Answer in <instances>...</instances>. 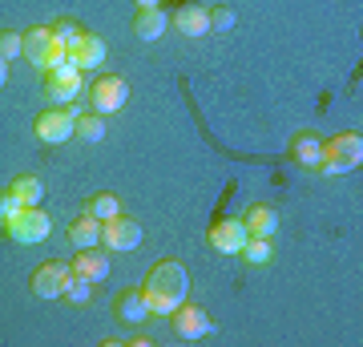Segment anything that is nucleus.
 Wrapping results in <instances>:
<instances>
[{"mask_svg":"<svg viewBox=\"0 0 363 347\" xmlns=\"http://www.w3.org/2000/svg\"><path fill=\"white\" fill-rule=\"evenodd\" d=\"M186 291H190V275H186V267H182L178 258L154 263L150 275H145V283H142V295H145V303H150V315H169L178 303H186Z\"/></svg>","mask_w":363,"mask_h":347,"instance_id":"1","label":"nucleus"},{"mask_svg":"<svg viewBox=\"0 0 363 347\" xmlns=\"http://www.w3.org/2000/svg\"><path fill=\"white\" fill-rule=\"evenodd\" d=\"M25 37V49H21V57H25L33 69H40V73H49V69H57V65H65L69 61V53L52 40V28L45 25H33L21 33Z\"/></svg>","mask_w":363,"mask_h":347,"instance_id":"2","label":"nucleus"},{"mask_svg":"<svg viewBox=\"0 0 363 347\" xmlns=\"http://www.w3.org/2000/svg\"><path fill=\"white\" fill-rule=\"evenodd\" d=\"M363 162V138L351 129V133H335L323 142V162H319V174H347Z\"/></svg>","mask_w":363,"mask_h":347,"instance_id":"3","label":"nucleus"},{"mask_svg":"<svg viewBox=\"0 0 363 347\" xmlns=\"http://www.w3.org/2000/svg\"><path fill=\"white\" fill-rule=\"evenodd\" d=\"M4 234H9V243H16V246L45 243V238L52 234V219L45 214V210H40V206H21L13 219H9Z\"/></svg>","mask_w":363,"mask_h":347,"instance_id":"4","label":"nucleus"},{"mask_svg":"<svg viewBox=\"0 0 363 347\" xmlns=\"http://www.w3.org/2000/svg\"><path fill=\"white\" fill-rule=\"evenodd\" d=\"M130 101V81L125 77H117V73H101V77L93 81V89H89V109L93 114H117L121 105Z\"/></svg>","mask_w":363,"mask_h":347,"instance_id":"5","label":"nucleus"},{"mask_svg":"<svg viewBox=\"0 0 363 347\" xmlns=\"http://www.w3.org/2000/svg\"><path fill=\"white\" fill-rule=\"evenodd\" d=\"M45 77V97H49L52 105H69L81 97V69L73 61L57 65V69H49V73H40Z\"/></svg>","mask_w":363,"mask_h":347,"instance_id":"6","label":"nucleus"},{"mask_svg":"<svg viewBox=\"0 0 363 347\" xmlns=\"http://www.w3.org/2000/svg\"><path fill=\"white\" fill-rule=\"evenodd\" d=\"M142 222L125 219V214H117V219L101 222V246L109 255H125V250H138L142 246Z\"/></svg>","mask_w":363,"mask_h":347,"instance_id":"7","label":"nucleus"},{"mask_svg":"<svg viewBox=\"0 0 363 347\" xmlns=\"http://www.w3.org/2000/svg\"><path fill=\"white\" fill-rule=\"evenodd\" d=\"M169 323H174V335L178 339H202V335L214 331V319H210L206 307H198V303H178V307L169 311Z\"/></svg>","mask_w":363,"mask_h":347,"instance_id":"8","label":"nucleus"},{"mask_svg":"<svg viewBox=\"0 0 363 347\" xmlns=\"http://www.w3.org/2000/svg\"><path fill=\"white\" fill-rule=\"evenodd\" d=\"M33 133H37V142H45V145H61V142H69V138H73V117H69V109L52 105V109L37 114Z\"/></svg>","mask_w":363,"mask_h":347,"instance_id":"9","label":"nucleus"},{"mask_svg":"<svg viewBox=\"0 0 363 347\" xmlns=\"http://www.w3.org/2000/svg\"><path fill=\"white\" fill-rule=\"evenodd\" d=\"M69 275H73V267H69V263H45V267L33 270L28 291H33L37 299H61V295H65Z\"/></svg>","mask_w":363,"mask_h":347,"instance_id":"10","label":"nucleus"},{"mask_svg":"<svg viewBox=\"0 0 363 347\" xmlns=\"http://www.w3.org/2000/svg\"><path fill=\"white\" fill-rule=\"evenodd\" d=\"M113 319L125 323V327H142V323H150V303H145L142 287H125V291H117Z\"/></svg>","mask_w":363,"mask_h":347,"instance_id":"11","label":"nucleus"},{"mask_svg":"<svg viewBox=\"0 0 363 347\" xmlns=\"http://www.w3.org/2000/svg\"><path fill=\"white\" fill-rule=\"evenodd\" d=\"M247 238L250 234H247V226H242V219H218L210 226V246H214L218 255H238Z\"/></svg>","mask_w":363,"mask_h":347,"instance_id":"12","label":"nucleus"},{"mask_svg":"<svg viewBox=\"0 0 363 347\" xmlns=\"http://www.w3.org/2000/svg\"><path fill=\"white\" fill-rule=\"evenodd\" d=\"M73 267V275H81V279H89V283H101V279H109V250L105 246H85V250H77V258L69 263Z\"/></svg>","mask_w":363,"mask_h":347,"instance_id":"13","label":"nucleus"},{"mask_svg":"<svg viewBox=\"0 0 363 347\" xmlns=\"http://www.w3.org/2000/svg\"><path fill=\"white\" fill-rule=\"evenodd\" d=\"M242 226H247L250 238H274V231H279V210L271 202H250L247 214H242Z\"/></svg>","mask_w":363,"mask_h":347,"instance_id":"14","label":"nucleus"},{"mask_svg":"<svg viewBox=\"0 0 363 347\" xmlns=\"http://www.w3.org/2000/svg\"><path fill=\"white\" fill-rule=\"evenodd\" d=\"M291 158L303 170H319V162H323V138L311 133V129H298L295 138H291Z\"/></svg>","mask_w":363,"mask_h":347,"instance_id":"15","label":"nucleus"},{"mask_svg":"<svg viewBox=\"0 0 363 347\" xmlns=\"http://www.w3.org/2000/svg\"><path fill=\"white\" fill-rule=\"evenodd\" d=\"M169 25L178 28L182 37H206L210 33V13L202 4H182L178 13L169 16Z\"/></svg>","mask_w":363,"mask_h":347,"instance_id":"16","label":"nucleus"},{"mask_svg":"<svg viewBox=\"0 0 363 347\" xmlns=\"http://www.w3.org/2000/svg\"><path fill=\"white\" fill-rule=\"evenodd\" d=\"M69 61L77 65L81 73H85V69H97V65L105 61V40L97 37V33H89V28H85V37L69 49Z\"/></svg>","mask_w":363,"mask_h":347,"instance_id":"17","label":"nucleus"},{"mask_svg":"<svg viewBox=\"0 0 363 347\" xmlns=\"http://www.w3.org/2000/svg\"><path fill=\"white\" fill-rule=\"evenodd\" d=\"M166 28H169V16L162 13V9H138V13H133V33L142 40H157Z\"/></svg>","mask_w":363,"mask_h":347,"instance_id":"18","label":"nucleus"},{"mask_svg":"<svg viewBox=\"0 0 363 347\" xmlns=\"http://www.w3.org/2000/svg\"><path fill=\"white\" fill-rule=\"evenodd\" d=\"M69 243L77 246V250H85V246H101V222L89 219V214L81 210V219L69 222Z\"/></svg>","mask_w":363,"mask_h":347,"instance_id":"19","label":"nucleus"},{"mask_svg":"<svg viewBox=\"0 0 363 347\" xmlns=\"http://www.w3.org/2000/svg\"><path fill=\"white\" fill-rule=\"evenodd\" d=\"M85 214H89V219H97V222H109V219H117V214H121V202H117V194L97 190V194H89V198H85Z\"/></svg>","mask_w":363,"mask_h":347,"instance_id":"20","label":"nucleus"},{"mask_svg":"<svg viewBox=\"0 0 363 347\" xmlns=\"http://www.w3.org/2000/svg\"><path fill=\"white\" fill-rule=\"evenodd\" d=\"M9 190L21 198V206H40V198H45V182H40L37 174H21V178H13Z\"/></svg>","mask_w":363,"mask_h":347,"instance_id":"21","label":"nucleus"},{"mask_svg":"<svg viewBox=\"0 0 363 347\" xmlns=\"http://www.w3.org/2000/svg\"><path fill=\"white\" fill-rule=\"evenodd\" d=\"M73 138H85V142H101L105 138V117L93 114V109H85V114L73 121Z\"/></svg>","mask_w":363,"mask_h":347,"instance_id":"22","label":"nucleus"},{"mask_svg":"<svg viewBox=\"0 0 363 347\" xmlns=\"http://www.w3.org/2000/svg\"><path fill=\"white\" fill-rule=\"evenodd\" d=\"M49 28H52V40H57L65 53L73 49L81 37H85V25H81V21H73V16H61V21H57V25H49Z\"/></svg>","mask_w":363,"mask_h":347,"instance_id":"23","label":"nucleus"},{"mask_svg":"<svg viewBox=\"0 0 363 347\" xmlns=\"http://www.w3.org/2000/svg\"><path fill=\"white\" fill-rule=\"evenodd\" d=\"M238 255L247 258L250 267H271L274 263V246H271V238H247Z\"/></svg>","mask_w":363,"mask_h":347,"instance_id":"24","label":"nucleus"},{"mask_svg":"<svg viewBox=\"0 0 363 347\" xmlns=\"http://www.w3.org/2000/svg\"><path fill=\"white\" fill-rule=\"evenodd\" d=\"M93 287L97 283H89V279H81V275H69V283H65V303H73V307H85L93 299Z\"/></svg>","mask_w":363,"mask_h":347,"instance_id":"25","label":"nucleus"},{"mask_svg":"<svg viewBox=\"0 0 363 347\" xmlns=\"http://www.w3.org/2000/svg\"><path fill=\"white\" fill-rule=\"evenodd\" d=\"M21 49H25V37H21L16 28H0V57H4V61H16Z\"/></svg>","mask_w":363,"mask_h":347,"instance_id":"26","label":"nucleus"},{"mask_svg":"<svg viewBox=\"0 0 363 347\" xmlns=\"http://www.w3.org/2000/svg\"><path fill=\"white\" fill-rule=\"evenodd\" d=\"M206 13H210V33H226V28H234V13L226 9V4L206 9Z\"/></svg>","mask_w":363,"mask_h":347,"instance_id":"27","label":"nucleus"},{"mask_svg":"<svg viewBox=\"0 0 363 347\" xmlns=\"http://www.w3.org/2000/svg\"><path fill=\"white\" fill-rule=\"evenodd\" d=\"M16 210H21V198L13 190H4L0 194V226H9V219H13Z\"/></svg>","mask_w":363,"mask_h":347,"instance_id":"28","label":"nucleus"},{"mask_svg":"<svg viewBox=\"0 0 363 347\" xmlns=\"http://www.w3.org/2000/svg\"><path fill=\"white\" fill-rule=\"evenodd\" d=\"M4 85H9V61L0 57V89H4Z\"/></svg>","mask_w":363,"mask_h":347,"instance_id":"29","label":"nucleus"},{"mask_svg":"<svg viewBox=\"0 0 363 347\" xmlns=\"http://www.w3.org/2000/svg\"><path fill=\"white\" fill-rule=\"evenodd\" d=\"M138 9H162V0H133Z\"/></svg>","mask_w":363,"mask_h":347,"instance_id":"30","label":"nucleus"}]
</instances>
